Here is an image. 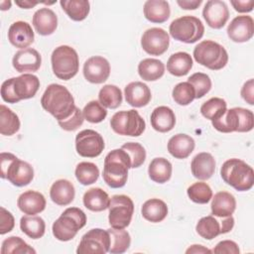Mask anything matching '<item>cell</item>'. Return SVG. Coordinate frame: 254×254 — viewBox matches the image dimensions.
<instances>
[{"label":"cell","mask_w":254,"mask_h":254,"mask_svg":"<svg viewBox=\"0 0 254 254\" xmlns=\"http://www.w3.org/2000/svg\"><path fill=\"white\" fill-rule=\"evenodd\" d=\"M41 105L58 121L68 118L76 107L69 90L58 83H52L46 88L41 98Z\"/></svg>","instance_id":"obj_1"},{"label":"cell","mask_w":254,"mask_h":254,"mask_svg":"<svg viewBox=\"0 0 254 254\" xmlns=\"http://www.w3.org/2000/svg\"><path fill=\"white\" fill-rule=\"evenodd\" d=\"M129 169L131 161L127 152L122 148L114 149L104 159L103 180L112 189L122 188L127 183Z\"/></svg>","instance_id":"obj_2"},{"label":"cell","mask_w":254,"mask_h":254,"mask_svg":"<svg viewBox=\"0 0 254 254\" xmlns=\"http://www.w3.org/2000/svg\"><path fill=\"white\" fill-rule=\"evenodd\" d=\"M222 180L238 191H246L254 185V171L244 161L236 158L225 161L220 169Z\"/></svg>","instance_id":"obj_3"},{"label":"cell","mask_w":254,"mask_h":254,"mask_svg":"<svg viewBox=\"0 0 254 254\" xmlns=\"http://www.w3.org/2000/svg\"><path fill=\"white\" fill-rule=\"evenodd\" d=\"M0 167L1 178L7 179L16 187H25L34 179L33 167L11 153H1Z\"/></svg>","instance_id":"obj_4"},{"label":"cell","mask_w":254,"mask_h":254,"mask_svg":"<svg viewBox=\"0 0 254 254\" xmlns=\"http://www.w3.org/2000/svg\"><path fill=\"white\" fill-rule=\"evenodd\" d=\"M212 126L219 132H249L254 127V115L249 109L233 107L225 111L218 119L211 121Z\"/></svg>","instance_id":"obj_5"},{"label":"cell","mask_w":254,"mask_h":254,"mask_svg":"<svg viewBox=\"0 0 254 254\" xmlns=\"http://www.w3.org/2000/svg\"><path fill=\"white\" fill-rule=\"evenodd\" d=\"M85 224V213L78 207H68L53 223V234L60 241H69Z\"/></svg>","instance_id":"obj_6"},{"label":"cell","mask_w":254,"mask_h":254,"mask_svg":"<svg viewBox=\"0 0 254 254\" xmlns=\"http://www.w3.org/2000/svg\"><path fill=\"white\" fill-rule=\"evenodd\" d=\"M54 74L63 80L71 79L79 68V60L76 51L69 46L56 48L51 57Z\"/></svg>","instance_id":"obj_7"},{"label":"cell","mask_w":254,"mask_h":254,"mask_svg":"<svg viewBox=\"0 0 254 254\" xmlns=\"http://www.w3.org/2000/svg\"><path fill=\"white\" fill-rule=\"evenodd\" d=\"M193 58L196 63L211 70L223 68L228 62V54L224 47L210 40L202 41L194 47Z\"/></svg>","instance_id":"obj_8"},{"label":"cell","mask_w":254,"mask_h":254,"mask_svg":"<svg viewBox=\"0 0 254 254\" xmlns=\"http://www.w3.org/2000/svg\"><path fill=\"white\" fill-rule=\"evenodd\" d=\"M169 31L175 40L186 44H193L202 38L204 26L198 18L187 15L175 19L170 24Z\"/></svg>","instance_id":"obj_9"},{"label":"cell","mask_w":254,"mask_h":254,"mask_svg":"<svg viewBox=\"0 0 254 254\" xmlns=\"http://www.w3.org/2000/svg\"><path fill=\"white\" fill-rule=\"evenodd\" d=\"M112 130L123 136H140L146 128L145 120L135 109L116 112L110 119Z\"/></svg>","instance_id":"obj_10"},{"label":"cell","mask_w":254,"mask_h":254,"mask_svg":"<svg viewBox=\"0 0 254 254\" xmlns=\"http://www.w3.org/2000/svg\"><path fill=\"white\" fill-rule=\"evenodd\" d=\"M108 221L111 227L125 229L131 222L134 213L133 200L125 194H115L110 198Z\"/></svg>","instance_id":"obj_11"},{"label":"cell","mask_w":254,"mask_h":254,"mask_svg":"<svg viewBox=\"0 0 254 254\" xmlns=\"http://www.w3.org/2000/svg\"><path fill=\"white\" fill-rule=\"evenodd\" d=\"M110 234L101 228H93L82 237L76 249L77 254H105L109 252Z\"/></svg>","instance_id":"obj_12"},{"label":"cell","mask_w":254,"mask_h":254,"mask_svg":"<svg viewBox=\"0 0 254 254\" xmlns=\"http://www.w3.org/2000/svg\"><path fill=\"white\" fill-rule=\"evenodd\" d=\"M102 136L91 129L80 131L75 137V149L79 156L84 158L98 157L104 149Z\"/></svg>","instance_id":"obj_13"},{"label":"cell","mask_w":254,"mask_h":254,"mask_svg":"<svg viewBox=\"0 0 254 254\" xmlns=\"http://www.w3.org/2000/svg\"><path fill=\"white\" fill-rule=\"evenodd\" d=\"M234 226V218L232 215L218 221L214 215H207L198 220L195 230L199 236L206 240H211L219 234L229 232Z\"/></svg>","instance_id":"obj_14"},{"label":"cell","mask_w":254,"mask_h":254,"mask_svg":"<svg viewBox=\"0 0 254 254\" xmlns=\"http://www.w3.org/2000/svg\"><path fill=\"white\" fill-rule=\"evenodd\" d=\"M170 36L162 28H150L141 38L143 50L151 56H161L169 48Z\"/></svg>","instance_id":"obj_15"},{"label":"cell","mask_w":254,"mask_h":254,"mask_svg":"<svg viewBox=\"0 0 254 254\" xmlns=\"http://www.w3.org/2000/svg\"><path fill=\"white\" fill-rule=\"evenodd\" d=\"M83 75L91 83H103L110 75V64L103 57H90L83 64Z\"/></svg>","instance_id":"obj_16"},{"label":"cell","mask_w":254,"mask_h":254,"mask_svg":"<svg viewBox=\"0 0 254 254\" xmlns=\"http://www.w3.org/2000/svg\"><path fill=\"white\" fill-rule=\"evenodd\" d=\"M202 17L210 28L221 29L228 21L229 10L224 1L209 0L203 7Z\"/></svg>","instance_id":"obj_17"},{"label":"cell","mask_w":254,"mask_h":254,"mask_svg":"<svg viewBox=\"0 0 254 254\" xmlns=\"http://www.w3.org/2000/svg\"><path fill=\"white\" fill-rule=\"evenodd\" d=\"M229 39L235 43H245L254 35V21L251 16L240 15L232 19L227 27Z\"/></svg>","instance_id":"obj_18"},{"label":"cell","mask_w":254,"mask_h":254,"mask_svg":"<svg viewBox=\"0 0 254 254\" xmlns=\"http://www.w3.org/2000/svg\"><path fill=\"white\" fill-rule=\"evenodd\" d=\"M42 64V58L39 52L32 48L18 51L12 60L13 67L18 72L37 71Z\"/></svg>","instance_id":"obj_19"},{"label":"cell","mask_w":254,"mask_h":254,"mask_svg":"<svg viewBox=\"0 0 254 254\" xmlns=\"http://www.w3.org/2000/svg\"><path fill=\"white\" fill-rule=\"evenodd\" d=\"M35 35L31 25L24 21L14 22L8 30V40L16 48L27 49L33 44Z\"/></svg>","instance_id":"obj_20"},{"label":"cell","mask_w":254,"mask_h":254,"mask_svg":"<svg viewBox=\"0 0 254 254\" xmlns=\"http://www.w3.org/2000/svg\"><path fill=\"white\" fill-rule=\"evenodd\" d=\"M124 95L126 102L133 107L146 106L151 98V90L147 84L142 81H132L125 86Z\"/></svg>","instance_id":"obj_21"},{"label":"cell","mask_w":254,"mask_h":254,"mask_svg":"<svg viewBox=\"0 0 254 254\" xmlns=\"http://www.w3.org/2000/svg\"><path fill=\"white\" fill-rule=\"evenodd\" d=\"M39 87L40 80L38 76L32 73H24L14 77L13 90L19 101L34 97L39 90Z\"/></svg>","instance_id":"obj_22"},{"label":"cell","mask_w":254,"mask_h":254,"mask_svg":"<svg viewBox=\"0 0 254 254\" xmlns=\"http://www.w3.org/2000/svg\"><path fill=\"white\" fill-rule=\"evenodd\" d=\"M32 22L36 32L42 36L52 35L58 27V17L56 13L47 7L37 10L34 13Z\"/></svg>","instance_id":"obj_23"},{"label":"cell","mask_w":254,"mask_h":254,"mask_svg":"<svg viewBox=\"0 0 254 254\" xmlns=\"http://www.w3.org/2000/svg\"><path fill=\"white\" fill-rule=\"evenodd\" d=\"M45 196L36 190L24 191L17 200L19 209L28 215H35L42 212L46 207Z\"/></svg>","instance_id":"obj_24"},{"label":"cell","mask_w":254,"mask_h":254,"mask_svg":"<svg viewBox=\"0 0 254 254\" xmlns=\"http://www.w3.org/2000/svg\"><path fill=\"white\" fill-rule=\"evenodd\" d=\"M190 170L194 178L201 181L208 180L214 174L215 160L209 153H198L191 160Z\"/></svg>","instance_id":"obj_25"},{"label":"cell","mask_w":254,"mask_h":254,"mask_svg":"<svg viewBox=\"0 0 254 254\" xmlns=\"http://www.w3.org/2000/svg\"><path fill=\"white\" fill-rule=\"evenodd\" d=\"M211 214L216 217H227L233 214L236 208V199L230 192L218 191L211 197Z\"/></svg>","instance_id":"obj_26"},{"label":"cell","mask_w":254,"mask_h":254,"mask_svg":"<svg viewBox=\"0 0 254 254\" xmlns=\"http://www.w3.org/2000/svg\"><path fill=\"white\" fill-rule=\"evenodd\" d=\"M150 121L154 130L161 133H166L175 127L176 116L170 107L163 105L156 107L153 110Z\"/></svg>","instance_id":"obj_27"},{"label":"cell","mask_w":254,"mask_h":254,"mask_svg":"<svg viewBox=\"0 0 254 254\" xmlns=\"http://www.w3.org/2000/svg\"><path fill=\"white\" fill-rule=\"evenodd\" d=\"M194 140L187 134H177L168 142V151L176 159H186L193 151Z\"/></svg>","instance_id":"obj_28"},{"label":"cell","mask_w":254,"mask_h":254,"mask_svg":"<svg viewBox=\"0 0 254 254\" xmlns=\"http://www.w3.org/2000/svg\"><path fill=\"white\" fill-rule=\"evenodd\" d=\"M75 190L72 183L64 179L56 181L50 190L51 199L58 205L69 204L73 200Z\"/></svg>","instance_id":"obj_29"},{"label":"cell","mask_w":254,"mask_h":254,"mask_svg":"<svg viewBox=\"0 0 254 254\" xmlns=\"http://www.w3.org/2000/svg\"><path fill=\"white\" fill-rule=\"evenodd\" d=\"M145 18L152 23H164L170 15L171 9L167 1L164 0H148L144 3L143 8Z\"/></svg>","instance_id":"obj_30"},{"label":"cell","mask_w":254,"mask_h":254,"mask_svg":"<svg viewBox=\"0 0 254 254\" xmlns=\"http://www.w3.org/2000/svg\"><path fill=\"white\" fill-rule=\"evenodd\" d=\"M84 206L91 211H102L108 208L110 198L106 191L100 188H92L86 190L82 197Z\"/></svg>","instance_id":"obj_31"},{"label":"cell","mask_w":254,"mask_h":254,"mask_svg":"<svg viewBox=\"0 0 254 254\" xmlns=\"http://www.w3.org/2000/svg\"><path fill=\"white\" fill-rule=\"evenodd\" d=\"M141 213L142 216L150 222H161L168 214V206L162 199L151 198L143 203Z\"/></svg>","instance_id":"obj_32"},{"label":"cell","mask_w":254,"mask_h":254,"mask_svg":"<svg viewBox=\"0 0 254 254\" xmlns=\"http://www.w3.org/2000/svg\"><path fill=\"white\" fill-rule=\"evenodd\" d=\"M192 67V59L186 52L173 54L167 62L168 71L175 76H184L189 73Z\"/></svg>","instance_id":"obj_33"},{"label":"cell","mask_w":254,"mask_h":254,"mask_svg":"<svg viewBox=\"0 0 254 254\" xmlns=\"http://www.w3.org/2000/svg\"><path fill=\"white\" fill-rule=\"evenodd\" d=\"M165 72V64L157 59H144L138 64V73L143 80L155 81Z\"/></svg>","instance_id":"obj_34"},{"label":"cell","mask_w":254,"mask_h":254,"mask_svg":"<svg viewBox=\"0 0 254 254\" xmlns=\"http://www.w3.org/2000/svg\"><path fill=\"white\" fill-rule=\"evenodd\" d=\"M172 164L165 158H155L151 161L148 168L150 179L158 184L167 183L172 176Z\"/></svg>","instance_id":"obj_35"},{"label":"cell","mask_w":254,"mask_h":254,"mask_svg":"<svg viewBox=\"0 0 254 254\" xmlns=\"http://www.w3.org/2000/svg\"><path fill=\"white\" fill-rule=\"evenodd\" d=\"M60 4L66 15L73 21H82L89 14L90 4L87 0H61Z\"/></svg>","instance_id":"obj_36"},{"label":"cell","mask_w":254,"mask_h":254,"mask_svg":"<svg viewBox=\"0 0 254 254\" xmlns=\"http://www.w3.org/2000/svg\"><path fill=\"white\" fill-rule=\"evenodd\" d=\"M20 228L30 238L39 239L45 234L46 223L40 216L25 215L20 219Z\"/></svg>","instance_id":"obj_37"},{"label":"cell","mask_w":254,"mask_h":254,"mask_svg":"<svg viewBox=\"0 0 254 254\" xmlns=\"http://www.w3.org/2000/svg\"><path fill=\"white\" fill-rule=\"evenodd\" d=\"M20 129V120L16 113L4 104L0 105V133L12 136Z\"/></svg>","instance_id":"obj_38"},{"label":"cell","mask_w":254,"mask_h":254,"mask_svg":"<svg viewBox=\"0 0 254 254\" xmlns=\"http://www.w3.org/2000/svg\"><path fill=\"white\" fill-rule=\"evenodd\" d=\"M110 234V248L109 252L112 254H121L127 251L131 243V237L128 231L117 228H108Z\"/></svg>","instance_id":"obj_39"},{"label":"cell","mask_w":254,"mask_h":254,"mask_svg":"<svg viewBox=\"0 0 254 254\" xmlns=\"http://www.w3.org/2000/svg\"><path fill=\"white\" fill-rule=\"evenodd\" d=\"M98 99L103 107L115 109L122 103V92L118 86L106 84L99 90Z\"/></svg>","instance_id":"obj_40"},{"label":"cell","mask_w":254,"mask_h":254,"mask_svg":"<svg viewBox=\"0 0 254 254\" xmlns=\"http://www.w3.org/2000/svg\"><path fill=\"white\" fill-rule=\"evenodd\" d=\"M76 180L83 186L94 184L99 177V170L97 166L91 162H80L77 164L75 171Z\"/></svg>","instance_id":"obj_41"},{"label":"cell","mask_w":254,"mask_h":254,"mask_svg":"<svg viewBox=\"0 0 254 254\" xmlns=\"http://www.w3.org/2000/svg\"><path fill=\"white\" fill-rule=\"evenodd\" d=\"M227 110V103L219 97H212L200 106L201 115L209 120L218 119Z\"/></svg>","instance_id":"obj_42"},{"label":"cell","mask_w":254,"mask_h":254,"mask_svg":"<svg viewBox=\"0 0 254 254\" xmlns=\"http://www.w3.org/2000/svg\"><path fill=\"white\" fill-rule=\"evenodd\" d=\"M1 254H35L36 250L21 237L10 236L2 242Z\"/></svg>","instance_id":"obj_43"},{"label":"cell","mask_w":254,"mask_h":254,"mask_svg":"<svg viewBox=\"0 0 254 254\" xmlns=\"http://www.w3.org/2000/svg\"><path fill=\"white\" fill-rule=\"evenodd\" d=\"M188 195L195 203H207L212 197V190L210 187L203 182H197L190 185L187 190Z\"/></svg>","instance_id":"obj_44"},{"label":"cell","mask_w":254,"mask_h":254,"mask_svg":"<svg viewBox=\"0 0 254 254\" xmlns=\"http://www.w3.org/2000/svg\"><path fill=\"white\" fill-rule=\"evenodd\" d=\"M173 99L182 106L189 105L195 98V92L192 85L188 81L178 83L173 89Z\"/></svg>","instance_id":"obj_45"},{"label":"cell","mask_w":254,"mask_h":254,"mask_svg":"<svg viewBox=\"0 0 254 254\" xmlns=\"http://www.w3.org/2000/svg\"><path fill=\"white\" fill-rule=\"evenodd\" d=\"M195 92V98H201L211 89V79L210 77L203 72H195L188 78Z\"/></svg>","instance_id":"obj_46"},{"label":"cell","mask_w":254,"mask_h":254,"mask_svg":"<svg viewBox=\"0 0 254 254\" xmlns=\"http://www.w3.org/2000/svg\"><path fill=\"white\" fill-rule=\"evenodd\" d=\"M82 114L85 120L90 123H100L107 116V110L99 101L91 100L83 108Z\"/></svg>","instance_id":"obj_47"},{"label":"cell","mask_w":254,"mask_h":254,"mask_svg":"<svg viewBox=\"0 0 254 254\" xmlns=\"http://www.w3.org/2000/svg\"><path fill=\"white\" fill-rule=\"evenodd\" d=\"M121 148L124 149L129 155L131 161V169H135L143 165L146 160V151L141 144L136 142H128L125 143Z\"/></svg>","instance_id":"obj_48"},{"label":"cell","mask_w":254,"mask_h":254,"mask_svg":"<svg viewBox=\"0 0 254 254\" xmlns=\"http://www.w3.org/2000/svg\"><path fill=\"white\" fill-rule=\"evenodd\" d=\"M83 121H84V117H83L82 111L79 108L75 107L73 113L68 118L58 121V123L61 126V128L65 131H74L82 125Z\"/></svg>","instance_id":"obj_49"},{"label":"cell","mask_w":254,"mask_h":254,"mask_svg":"<svg viewBox=\"0 0 254 254\" xmlns=\"http://www.w3.org/2000/svg\"><path fill=\"white\" fill-rule=\"evenodd\" d=\"M15 226V219L13 214L5 209L3 206L0 207V234H6L13 230Z\"/></svg>","instance_id":"obj_50"},{"label":"cell","mask_w":254,"mask_h":254,"mask_svg":"<svg viewBox=\"0 0 254 254\" xmlns=\"http://www.w3.org/2000/svg\"><path fill=\"white\" fill-rule=\"evenodd\" d=\"M13 80H14V77L6 79L1 85V97L5 102H8V103L19 102L13 90Z\"/></svg>","instance_id":"obj_51"},{"label":"cell","mask_w":254,"mask_h":254,"mask_svg":"<svg viewBox=\"0 0 254 254\" xmlns=\"http://www.w3.org/2000/svg\"><path fill=\"white\" fill-rule=\"evenodd\" d=\"M213 253L217 254H239L240 250L236 242L232 240H222L216 244V246L212 250Z\"/></svg>","instance_id":"obj_52"},{"label":"cell","mask_w":254,"mask_h":254,"mask_svg":"<svg viewBox=\"0 0 254 254\" xmlns=\"http://www.w3.org/2000/svg\"><path fill=\"white\" fill-rule=\"evenodd\" d=\"M254 80L253 78H250L247 80L242 88H241V96L242 98L250 105L254 104Z\"/></svg>","instance_id":"obj_53"},{"label":"cell","mask_w":254,"mask_h":254,"mask_svg":"<svg viewBox=\"0 0 254 254\" xmlns=\"http://www.w3.org/2000/svg\"><path fill=\"white\" fill-rule=\"evenodd\" d=\"M231 5L234 10L239 13H248L253 10L254 1L253 0H231Z\"/></svg>","instance_id":"obj_54"},{"label":"cell","mask_w":254,"mask_h":254,"mask_svg":"<svg viewBox=\"0 0 254 254\" xmlns=\"http://www.w3.org/2000/svg\"><path fill=\"white\" fill-rule=\"evenodd\" d=\"M178 5L185 10H195L202 3L201 0H178Z\"/></svg>","instance_id":"obj_55"},{"label":"cell","mask_w":254,"mask_h":254,"mask_svg":"<svg viewBox=\"0 0 254 254\" xmlns=\"http://www.w3.org/2000/svg\"><path fill=\"white\" fill-rule=\"evenodd\" d=\"M212 251L209 250L208 248L202 246V245H191L190 248L187 249L186 253L190 254V253H211Z\"/></svg>","instance_id":"obj_56"},{"label":"cell","mask_w":254,"mask_h":254,"mask_svg":"<svg viewBox=\"0 0 254 254\" xmlns=\"http://www.w3.org/2000/svg\"><path fill=\"white\" fill-rule=\"evenodd\" d=\"M16 5H18L19 7L23 8V9H30L33 8L34 6H36L37 4H39V2H33V1H29V0H22V1H15Z\"/></svg>","instance_id":"obj_57"},{"label":"cell","mask_w":254,"mask_h":254,"mask_svg":"<svg viewBox=\"0 0 254 254\" xmlns=\"http://www.w3.org/2000/svg\"><path fill=\"white\" fill-rule=\"evenodd\" d=\"M11 1H8V0H3V1H0V8L2 11H6V10H9L11 8Z\"/></svg>","instance_id":"obj_58"}]
</instances>
